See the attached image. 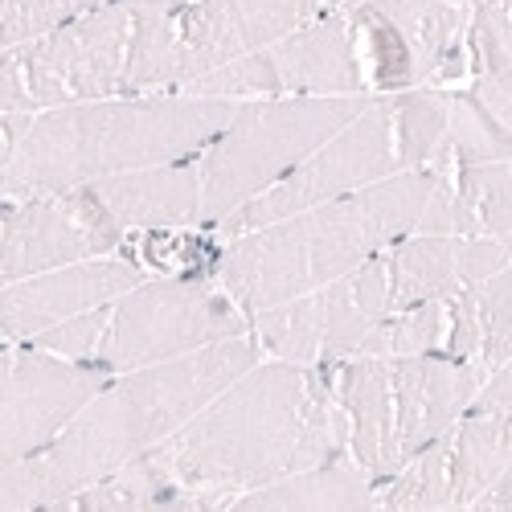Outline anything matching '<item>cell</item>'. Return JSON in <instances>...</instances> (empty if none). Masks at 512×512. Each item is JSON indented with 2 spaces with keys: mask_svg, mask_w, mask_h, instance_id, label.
Masks as SVG:
<instances>
[{
  "mask_svg": "<svg viewBox=\"0 0 512 512\" xmlns=\"http://www.w3.org/2000/svg\"><path fill=\"white\" fill-rule=\"evenodd\" d=\"M111 373L50 353L29 340L9 345L0 357V463H17L46 451L66 426L87 410Z\"/></svg>",
  "mask_w": 512,
  "mask_h": 512,
  "instance_id": "4fadbf2b",
  "label": "cell"
},
{
  "mask_svg": "<svg viewBox=\"0 0 512 512\" xmlns=\"http://www.w3.org/2000/svg\"><path fill=\"white\" fill-rule=\"evenodd\" d=\"M512 472V414L467 410L447 435L373 488V508H476Z\"/></svg>",
  "mask_w": 512,
  "mask_h": 512,
  "instance_id": "7c38bea8",
  "label": "cell"
},
{
  "mask_svg": "<svg viewBox=\"0 0 512 512\" xmlns=\"http://www.w3.org/2000/svg\"><path fill=\"white\" fill-rule=\"evenodd\" d=\"M463 234L512 238V156L467 164L451 173Z\"/></svg>",
  "mask_w": 512,
  "mask_h": 512,
  "instance_id": "7402d4cb",
  "label": "cell"
},
{
  "mask_svg": "<svg viewBox=\"0 0 512 512\" xmlns=\"http://www.w3.org/2000/svg\"><path fill=\"white\" fill-rule=\"evenodd\" d=\"M136 25L140 9L115 0L99 13L9 46L0 66V115H41L132 95Z\"/></svg>",
  "mask_w": 512,
  "mask_h": 512,
  "instance_id": "9c48e42d",
  "label": "cell"
},
{
  "mask_svg": "<svg viewBox=\"0 0 512 512\" xmlns=\"http://www.w3.org/2000/svg\"><path fill=\"white\" fill-rule=\"evenodd\" d=\"M451 5H467V9H476V5H480V0H451Z\"/></svg>",
  "mask_w": 512,
  "mask_h": 512,
  "instance_id": "f546056e",
  "label": "cell"
},
{
  "mask_svg": "<svg viewBox=\"0 0 512 512\" xmlns=\"http://www.w3.org/2000/svg\"><path fill=\"white\" fill-rule=\"evenodd\" d=\"M336 5H361V0H328V9H336Z\"/></svg>",
  "mask_w": 512,
  "mask_h": 512,
  "instance_id": "f1b7e54d",
  "label": "cell"
},
{
  "mask_svg": "<svg viewBox=\"0 0 512 512\" xmlns=\"http://www.w3.org/2000/svg\"><path fill=\"white\" fill-rule=\"evenodd\" d=\"M246 332L250 316L213 275H148L119 300L41 332L29 345L91 361L115 377Z\"/></svg>",
  "mask_w": 512,
  "mask_h": 512,
  "instance_id": "52a82bcc",
  "label": "cell"
},
{
  "mask_svg": "<svg viewBox=\"0 0 512 512\" xmlns=\"http://www.w3.org/2000/svg\"><path fill=\"white\" fill-rule=\"evenodd\" d=\"M181 95L205 99H312V95H373L361 25L349 5L324 9L275 46L209 70Z\"/></svg>",
  "mask_w": 512,
  "mask_h": 512,
  "instance_id": "30bf717a",
  "label": "cell"
},
{
  "mask_svg": "<svg viewBox=\"0 0 512 512\" xmlns=\"http://www.w3.org/2000/svg\"><path fill=\"white\" fill-rule=\"evenodd\" d=\"M345 451L349 422L332 390V365L263 357L152 455L173 480L222 496L230 508L242 492Z\"/></svg>",
  "mask_w": 512,
  "mask_h": 512,
  "instance_id": "3957f363",
  "label": "cell"
},
{
  "mask_svg": "<svg viewBox=\"0 0 512 512\" xmlns=\"http://www.w3.org/2000/svg\"><path fill=\"white\" fill-rule=\"evenodd\" d=\"M328 9V0H189L173 9L177 37V87L181 95L189 82L209 70H222L246 54H259L275 41L291 37Z\"/></svg>",
  "mask_w": 512,
  "mask_h": 512,
  "instance_id": "9a60e30c",
  "label": "cell"
},
{
  "mask_svg": "<svg viewBox=\"0 0 512 512\" xmlns=\"http://www.w3.org/2000/svg\"><path fill=\"white\" fill-rule=\"evenodd\" d=\"M443 353L480 369L484 377L512 361V263L447 300Z\"/></svg>",
  "mask_w": 512,
  "mask_h": 512,
  "instance_id": "d6986e66",
  "label": "cell"
},
{
  "mask_svg": "<svg viewBox=\"0 0 512 512\" xmlns=\"http://www.w3.org/2000/svg\"><path fill=\"white\" fill-rule=\"evenodd\" d=\"M107 5H115V0H0V41H5V50L21 46L29 37H41Z\"/></svg>",
  "mask_w": 512,
  "mask_h": 512,
  "instance_id": "cb8c5ba5",
  "label": "cell"
},
{
  "mask_svg": "<svg viewBox=\"0 0 512 512\" xmlns=\"http://www.w3.org/2000/svg\"><path fill=\"white\" fill-rule=\"evenodd\" d=\"M373 95H312V99H250L197 152L201 226L226 222L234 209L263 197L295 164H304L328 136L365 111Z\"/></svg>",
  "mask_w": 512,
  "mask_h": 512,
  "instance_id": "ba28073f",
  "label": "cell"
},
{
  "mask_svg": "<svg viewBox=\"0 0 512 512\" xmlns=\"http://www.w3.org/2000/svg\"><path fill=\"white\" fill-rule=\"evenodd\" d=\"M127 246V230L103 209L91 185L5 201L0 234V283H17L54 267L87 263Z\"/></svg>",
  "mask_w": 512,
  "mask_h": 512,
  "instance_id": "5bb4252c",
  "label": "cell"
},
{
  "mask_svg": "<svg viewBox=\"0 0 512 512\" xmlns=\"http://www.w3.org/2000/svg\"><path fill=\"white\" fill-rule=\"evenodd\" d=\"M484 373L447 353L332 361V390L349 422V455L381 484L476 406Z\"/></svg>",
  "mask_w": 512,
  "mask_h": 512,
  "instance_id": "8992f818",
  "label": "cell"
},
{
  "mask_svg": "<svg viewBox=\"0 0 512 512\" xmlns=\"http://www.w3.org/2000/svg\"><path fill=\"white\" fill-rule=\"evenodd\" d=\"M390 21L410 62L414 87H467L472 70V9L451 0H369Z\"/></svg>",
  "mask_w": 512,
  "mask_h": 512,
  "instance_id": "e0dca14e",
  "label": "cell"
},
{
  "mask_svg": "<svg viewBox=\"0 0 512 512\" xmlns=\"http://www.w3.org/2000/svg\"><path fill=\"white\" fill-rule=\"evenodd\" d=\"M144 279H148V267L136 254L115 250L87 263H70V267H54V271L5 283V291H0V332H5L9 345L33 340L82 312H95L119 300L123 291H132Z\"/></svg>",
  "mask_w": 512,
  "mask_h": 512,
  "instance_id": "2e32d148",
  "label": "cell"
},
{
  "mask_svg": "<svg viewBox=\"0 0 512 512\" xmlns=\"http://www.w3.org/2000/svg\"><path fill=\"white\" fill-rule=\"evenodd\" d=\"M127 5H140V9H164V13H173V9H185L189 0H127Z\"/></svg>",
  "mask_w": 512,
  "mask_h": 512,
  "instance_id": "83f0119b",
  "label": "cell"
},
{
  "mask_svg": "<svg viewBox=\"0 0 512 512\" xmlns=\"http://www.w3.org/2000/svg\"><path fill=\"white\" fill-rule=\"evenodd\" d=\"M410 234H463L455 185L443 168H410L369 189L226 238L213 254L209 275L254 320L267 308L357 271Z\"/></svg>",
  "mask_w": 512,
  "mask_h": 512,
  "instance_id": "6da1fadb",
  "label": "cell"
},
{
  "mask_svg": "<svg viewBox=\"0 0 512 512\" xmlns=\"http://www.w3.org/2000/svg\"><path fill=\"white\" fill-rule=\"evenodd\" d=\"M467 91H472V99L492 115V123L500 127V132L512 136V66L472 78L467 82Z\"/></svg>",
  "mask_w": 512,
  "mask_h": 512,
  "instance_id": "484cf974",
  "label": "cell"
},
{
  "mask_svg": "<svg viewBox=\"0 0 512 512\" xmlns=\"http://www.w3.org/2000/svg\"><path fill=\"white\" fill-rule=\"evenodd\" d=\"M234 99L119 95L41 115H0V193L25 201L197 156L234 119Z\"/></svg>",
  "mask_w": 512,
  "mask_h": 512,
  "instance_id": "277c9868",
  "label": "cell"
},
{
  "mask_svg": "<svg viewBox=\"0 0 512 512\" xmlns=\"http://www.w3.org/2000/svg\"><path fill=\"white\" fill-rule=\"evenodd\" d=\"M373 488L377 480L345 451L332 463L242 492L230 508H373Z\"/></svg>",
  "mask_w": 512,
  "mask_h": 512,
  "instance_id": "44dd1931",
  "label": "cell"
},
{
  "mask_svg": "<svg viewBox=\"0 0 512 512\" xmlns=\"http://www.w3.org/2000/svg\"><path fill=\"white\" fill-rule=\"evenodd\" d=\"M447 119H451L447 87L373 95L357 119H349L336 136H328L304 164H295L263 197L234 209L226 222L213 226V234L226 242L259 226H271L279 218H291L300 209L410 173V168H435L447 140Z\"/></svg>",
  "mask_w": 512,
  "mask_h": 512,
  "instance_id": "5b68a950",
  "label": "cell"
},
{
  "mask_svg": "<svg viewBox=\"0 0 512 512\" xmlns=\"http://www.w3.org/2000/svg\"><path fill=\"white\" fill-rule=\"evenodd\" d=\"M91 193L127 234H152V230H189L201 226V173L197 156L177 164L136 168L91 181Z\"/></svg>",
  "mask_w": 512,
  "mask_h": 512,
  "instance_id": "ac0fdd59",
  "label": "cell"
},
{
  "mask_svg": "<svg viewBox=\"0 0 512 512\" xmlns=\"http://www.w3.org/2000/svg\"><path fill=\"white\" fill-rule=\"evenodd\" d=\"M263 357V345L246 332L173 361L115 373L46 451L0 463V512H50L115 467L152 455Z\"/></svg>",
  "mask_w": 512,
  "mask_h": 512,
  "instance_id": "7a4b0ae2",
  "label": "cell"
},
{
  "mask_svg": "<svg viewBox=\"0 0 512 512\" xmlns=\"http://www.w3.org/2000/svg\"><path fill=\"white\" fill-rule=\"evenodd\" d=\"M512 66V0H480L472 9V70Z\"/></svg>",
  "mask_w": 512,
  "mask_h": 512,
  "instance_id": "d4e9b609",
  "label": "cell"
},
{
  "mask_svg": "<svg viewBox=\"0 0 512 512\" xmlns=\"http://www.w3.org/2000/svg\"><path fill=\"white\" fill-rule=\"evenodd\" d=\"M447 340V300L414 304L402 312H390L381 320L353 357H414V353H443Z\"/></svg>",
  "mask_w": 512,
  "mask_h": 512,
  "instance_id": "603a6c76",
  "label": "cell"
},
{
  "mask_svg": "<svg viewBox=\"0 0 512 512\" xmlns=\"http://www.w3.org/2000/svg\"><path fill=\"white\" fill-rule=\"evenodd\" d=\"M390 312H402L398 283L390 254L381 250L357 271L340 275L308 295L267 308L250 320L254 340L267 357L300 361V365H332L361 349V340L386 320Z\"/></svg>",
  "mask_w": 512,
  "mask_h": 512,
  "instance_id": "8fae6325",
  "label": "cell"
},
{
  "mask_svg": "<svg viewBox=\"0 0 512 512\" xmlns=\"http://www.w3.org/2000/svg\"><path fill=\"white\" fill-rule=\"evenodd\" d=\"M472 410H500V414H512V361H504V365L484 381Z\"/></svg>",
  "mask_w": 512,
  "mask_h": 512,
  "instance_id": "4316f807",
  "label": "cell"
},
{
  "mask_svg": "<svg viewBox=\"0 0 512 512\" xmlns=\"http://www.w3.org/2000/svg\"><path fill=\"white\" fill-rule=\"evenodd\" d=\"M168 512V508H226L222 496L185 488L164 472V463L156 455H140L132 463L115 467L111 476L78 488L74 496L58 500L50 512Z\"/></svg>",
  "mask_w": 512,
  "mask_h": 512,
  "instance_id": "ffe728a7",
  "label": "cell"
}]
</instances>
